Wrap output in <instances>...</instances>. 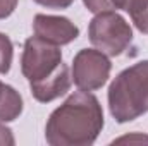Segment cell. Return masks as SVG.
Returning <instances> with one entry per match:
<instances>
[{
    "label": "cell",
    "mask_w": 148,
    "mask_h": 146,
    "mask_svg": "<svg viewBox=\"0 0 148 146\" xmlns=\"http://www.w3.org/2000/svg\"><path fill=\"white\" fill-rule=\"evenodd\" d=\"M35 36L52 45L62 46L73 43L79 36V28L71 19L64 16H50V14H36L33 19Z\"/></svg>",
    "instance_id": "8992f818"
},
{
    "label": "cell",
    "mask_w": 148,
    "mask_h": 146,
    "mask_svg": "<svg viewBox=\"0 0 148 146\" xmlns=\"http://www.w3.org/2000/svg\"><path fill=\"white\" fill-rule=\"evenodd\" d=\"M131 21H133V24L136 26L138 31H141L143 35H148V5L143 7L140 12L133 14L131 16Z\"/></svg>",
    "instance_id": "30bf717a"
},
{
    "label": "cell",
    "mask_w": 148,
    "mask_h": 146,
    "mask_svg": "<svg viewBox=\"0 0 148 146\" xmlns=\"http://www.w3.org/2000/svg\"><path fill=\"white\" fill-rule=\"evenodd\" d=\"M112 64L98 48H83L73 59V81L83 91L100 89L110 77Z\"/></svg>",
    "instance_id": "5b68a950"
},
{
    "label": "cell",
    "mask_w": 148,
    "mask_h": 146,
    "mask_svg": "<svg viewBox=\"0 0 148 146\" xmlns=\"http://www.w3.org/2000/svg\"><path fill=\"white\" fill-rule=\"evenodd\" d=\"M103 110L95 95L76 91L50 113L45 139L50 146H91L103 129Z\"/></svg>",
    "instance_id": "6da1fadb"
},
{
    "label": "cell",
    "mask_w": 148,
    "mask_h": 146,
    "mask_svg": "<svg viewBox=\"0 0 148 146\" xmlns=\"http://www.w3.org/2000/svg\"><path fill=\"white\" fill-rule=\"evenodd\" d=\"M24 108L23 96L12 86H5V93L0 100V122H12L16 120Z\"/></svg>",
    "instance_id": "52a82bcc"
},
{
    "label": "cell",
    "mask_w": 148,
    "mask_h": 146,
    "mask_svg": "<svg viewBox=\"0 0 148 146\" xmlns=\"http://www.w3.org/2000/svg\"><path fill=\"white\" fill-rule=\"evenodd\" d=\"M86 9L93 14L103 12V10H112V3L110 0H83Z\"/></svg>",
    "instance_id": "8fae6325"
},
{
    "label": "cell",
    "mask_w": 148,
    "mask_h": 146,
    "mask_svg": "<svg viewBox=\"0 0 148 146\" xmlns=\"http://www.w3.org/2000/svg\"><path fill=\"white\" fill-rule=\"evenodd\" d=\"M115 122L126 124L148 112V60H140L114 77L107 91Z\"/></svg>",
    "instance_id": "3957f363"
},
{
    "label": "cell",
    "mask_w": 148,
    "mask_h": 146,
    "mask_svg": "<svg viewBox=\"0 0 148 146\" xmlns=\"http://www.w3.org/2000/svg\"><path fill=\"white\" fill-rule=\"evenodd\" d=\"M36 2L38 5L41 7H47V9H55V10H62V9H67L74 3V0H33Z\"/></svg>",
    "instance_id": "7c38bea8"
},
{
    "label": "cell",
    "mask_w": 148,
    "mask_h": 146,
    "mask_svg": "<svg viewBox=\"0 0 148 146\" xmlns=\"http://www.w3.org/2000/svg\"><path fill=\"white\" fill-rule=\"evenodd\" d=\"M88 38L95 48L105 55L117 57L127 50L133 41V29L129 23L115 10H103L95 14L88 26Z\"/></svg>",
    "instance_id": "277c9868"
},
{
    "label": "cell",
    "mask_w": 148,
    "mask_h": 146,
    "mask_svg": "<svg viewBox=\"0 0 148 146\" xmlns=\"http://www.w3.org/2000/svg\"><path fill=\"white\" fill-rule=\"evenodd\" d=\"M19 0H0V19H7L17 7Z\"/></svg>",
    "instance_id": "4fadbf2b"
},
{
    "label": "cell",
    "mask_w": 148,
    "mask_h": 146,
    "mask_svg": "<svg viewBox=\"0 0 148 146\" xmlns=\"http://www.w3.org/2000/svg\"><path fill=\"white\" fill-rule=\"evenodd\" d=\"M21 72L28 79L33 98L40 103H50L71 88L73 77L62 62V50L57 45L31 36L24 41L21 55Z\"/></svg>",
    "instance_id": "7a4b0ae2"
},
{
    "label": "cell",
    "mask_w": 148,
    "mask_h": 146,
    "mask_svg": "<svg viewBox=\"0 0 148 146\" xmlns=\"http://www.w3.org/2000/svg\"><path fill=\"white\" fill-rule=\"evenodd\" d=\"M112 9H119V10H124L127 12L129 16L140 12L143 7L148 5V0H110Z\"/></svg>",
    "instance_id": "9c48e42d"
},
{
    "label": "cell",
    "mask_w": 148,
    "mask_h": 146,
    "mask_svg": "<svg viewBox=\"0 0 148 146\" xmlns=\"http://www.w3.org/2000/svg\"><path fill=\"white\" fill-rule=\"evenodd\" d=\"M12 59H14V45L7 35L0 33V74H7L10 71Z\"/></svg>",
    "instance_id": "ba28073f"
},
{
    "label": "cell",
    "mask_w": 148,
    "mask_h": 146,
    "mask_svg": "<svg viewBox=\"0 0 148 146\" xmlns=\"http://www.w3.org/2000/svg\"><path fill=\"white\" fill-rule=\"evenodd\" d=\"M5 86H7V84L0 81V100H2V96H3V93H5Z\"/></svg>",
    "instance_id": "9a60e30c"
},
{
    "label": "cell",
    "mask_w": 148,
    "mask_h": 146,
    "mask_svg": "<svg viewBox=\"0 0 148 146\" xmlns=\"http://www.w3.org/2000/svg\"><path fill=\"white\" fill-rule=\"evenodd\" d=\"M16 145V139H14V134L9 127H5L3 124H0V146H14Z\"/></svg>",
    "instance_id": "5bb4252c"
}]
</instances>
